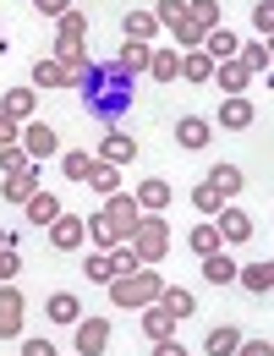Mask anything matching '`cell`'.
Instances as JSON below:
<instances>
[{
	"mask_svg": "<svg viewBox=\"0 0 274 356\" xmlns=\"http://www.w3.org/2000/svg\"><path fill=\"white\" fill-rule=\"evenodd\" d=\"M132 83L137 77H127L115 60H93L88 72L77 77V88L72 93H83V104H88V115H99V121H121L127 110H132Z\"/></svg>",
	"mask_w": 274,
	"mask_h": 356,
	"instance_id": "obj_1",
	"label": "cell"
},
{
	"mask_svg": "<svg viewBox=\"0 0 274 356\" xmlns=\"http://www.w3.org/2000/svg\"><path fill=\"white\" fill-rule=\"evenodd\" d=\"M104 291H110V302H115V307L143 312V307H154V302H159L165 280H159V268H137V274H115Z\"/></svg>",
	"mask_w": 274,
	"mask_h": 356,
	"instance_id": "obj_2",
	"label": "cell"
},
{
	"mask_svg": "<svg viewBox=\"0 0 274 356\" xmlns=\"http://www.w3.org/2000/svg\"><path fill=\"white\" fill-rule=\"evenodd\" d=\"M132 252L154 268L165 252H170V220H165V214H143V220H137V230H132Z\"/></svg>",
	"mask_w": 274,
	"mask_h": 356,
	"instance_id": "obj_3",
	"label": "cell"
},
{
	"mask_svg": "<svg viewBox=\"0 0 274 356\" xmlns=\"http://www.w3.org/2000/svg\"><path fill=\"white\" fill-rule=\"evenodd\" d=\"M104 220H110V230L121 236V241H132V230H137V220H143V209H137V197L121 186V192H110L104 197V209H99Z\"/></svg>",
	"mask_w": 274,
	"mask_h": 356,
	"instance_id": "obj_4",
	"label": "cell"
},
{
	"mask_svg": "<svg viewBox=\"0 0 274 356\" xmlns=\"http://www.w3.org/2000/svg\"><path fill=\"white\" fill-rule=\"evenodd\" d=\"M72 346H77V356H104L110 351V318H77Z\"/></svg>",
	"mask_w": 274,
	"mask_h": 356,
	"instance_id": "obj_5",
	"label": "cell"
},
{
	"mask_svg": "<svg viewBox=\"0 0 274 356\" xmlns=\"http://www.w3.org/2000/svg\"><path fill=\"white\" fill-rule=\"evenodd\" d=\"M83 241H88V214L61 209V220L49 225V247H55V252H77Z\"/></svg>",
	"mask_w": 274,
	"mask_h": 356,
	"instance_id": "obj_6",
	"label": "cell"
},
{
	"mask_svg": "<svg viewBox=\"0 0 274 356\" xmlns=\"http://www.w3.org/2000/svg\"><path fill=\"white\" fill-rule=\"evenodd\" d=\"M22 148H28V159H33V165H45V159L61 154V137H55L49 121H22Z\"/></svg>",
	"mask_w": 274,
	"mask_h": 356,
	"instance_id": "obj_7",
	"label": "cell"
},
{
	"mask_svg": "<svg viewBox=\"0 0 274 356\" xmlns=\"http://www.w3.org/2000/svg\"><path fill=\"white\" fill-rule=\"evenodd\" d=\"M22 318H28V302L17 285H0V340H22Z\"/></svg>",
	"mask_w": 274,
	"mask_h": 356,
	"instance_id": "obj_8",
	"label": "cell"
},
{
	"mask_svg": "<svg viewBox=\"0 0 274 356\" xmlns=\"http://www.w3.org/2000/svg\"><path fill=\"white\" fill-rule=\"evenodd\" d=\"M252 121H258V104H252L247 93H225V99H220V127H225V132H247Z\"/></svg>",
	"mask_w": 274,
	"mask_h": 356,
	"instance_id": "obj_9",
	"label": "cell"
},
{
	"mask_svg": "<svg viewBox=\"0 0 274 356\" xmlns=\"http://www.w3.org/2000/svg\"><path fill=\"white\" fill-rule=\"evenodd\" d=\"M132 197H137V209H143V214H165V209H170V197H176V186L154 176V181H137Z\"/></svg>",
	"mask_w": 274,
	"mask_h": 356,
	"instance_id": "obj_10",
	"label": "cell"
},
{
	"mask_svg": "<svg viewBox=\"0 0 274 356\" xmlns=\"http://www.w3.org/2000/svg\"><path fill=\"white\" fill-rule=\"evenodd\" d=\"M214 225H220V236H225L230 247L252 241V214H247V209H236V203H225V209L214 214Z\"/></svg>",
	"mask_w": 274,
	"mask_h": 356,
	"instance_id": "obj_11",
	"label": "cell"
},
{
	"mask_svg": "<svg viewBox=\"0 0 274 356\" xmlns=\"http://www.w3.org/2000/svg\"><path fill=\"white\" fill-rule=\"evenodd\" d=\"M0 115H11V121H39V88H6L0 93Z\"/></svg>",
	"mask_w": 274,
	"mask_h": 356,
	"instance_id": "obj_12",
	"label": "cell"
},
{
	"mask_svg": "<svg viewBox=\"0 0 274 356\" xmlns=\"http://www.w3.org/2000/svg\"><path fill=\"white\" fill-rule=\"evenodd\" d=\"M39 176H45V165H28V170L6 176V181H0V197H6V203H28V197H33L39 186H45Z\"/></svg>",
	"mask_w": 274,
	"mask_h": 356,
	"instance_id": "obj_13",
	"label": "cell"
},
{
	"mask_svg": "<svg viewBox=\"0 0 274 356\" xmlns=\"http://www.w3.org/2000/svg\"><path fill=\"white\" fill-rule=\"evenodd\" d=\"M28 88H55V93H66V88H72V72H66L55 55H39V60H33V83H28Z\"/></svg>",
	"mask_w": 274,
	"mask_h": 356,
	"instance_id": "obj_14",
	"label": "cell"
},
{
	"mask_svg": "<svg viewBox=\"0 0 274 356\" xmlns=\"http://www.w3.org/2000/svg\"><path fill=\"white\" fill-rule=\"evenodd\" d=\"M209 137H214V121H209V115H182V121H176V143L192 148V154H198Z\"/></svg>",
	"mask_w": 274,
	"mask_h": 356,
	"instance_id": "obj_15",
	"label": "cell"
},
{
	"mask_svg": "<svg viewBox=\"0 0 274 356\" xmlns=\"http://www.w3.org/2000/svg\"><path fill=\"white\" fill-rule=\"evenodd\" d=\"M93 159H104V165H132L137 159V137H121V132L99 137V154H93Z\"/></svg>",
	"mask_w": 274,
	"mask_h": 356,
	"instance_id": "obj_16",
	"label": "cell"
},
{
	"mask_svg": "<svg viewBox=\"0 0 274 356\" xmlns=\"http://www.w3.org/2000/svg\"><path fill=\"white\" fill-rule=\"evenodd\" d=\"M22 209H28V225H45V230L61 220V197H55V192H45V186H39V192H33Z\"/></svg>",
	"mask_w": 274,
	"mask_h": 356,
	"instance_id": "obj_17",
	"label": "cell"
},
{
	"mask_svg": "<svg viewBox=\"0 0 274 356\" xmlns=\"http://www.w3.org/2000/svg\"><path fill=\"white\" fill-rule=\"evenodd\" d=\"M236 49H241V39H236L230 28H209V33H203V55H209L214 66H220V60H236Z\"/></svg>",
	"mask_w": 274,
	"mask_h": 356,
	"instance_id": "obj_18",
	"label": "cell"
},
{
	"mask_svg": "<svg viewBox=\"0 0 274 356\" xmlns=\"http://www.w3.org/2000/svg\"><path fill=\"white\" fill-rule=\"evenodd\" d=\"M45 312H49V323H61V329H72V323L83 318V302H77L72 291H55V296L45 302Z\"/></svg>",
	"mask_w": 274,
	"mask_h": 356,
	"instance_id": "obj_19",
	"label": "cell"
},
{
	"mask_svg": "<svg viewBox=\"0 0 274 356\" xmlns=\"http://www.w3.org/2000/svg\"><path fill=\"white\" fill-rule=\"evenodd\" d=\"M83 186H93L99 197H110V192H121L127 181H121V165H104V159H93V165H88V181H83Z\"/></svg>",
	"mask_w": 274,
	"mask_h": 356,
	"instance_id": "obj_20",
	"label": "cell"
},
{
	"mask_svg": "<svg viewBox=\"0 0 274 356\" xmlns=\"http://www.w3.org/2000/svg\"><path fill=\"white\" fill-rule=\"evenodd\" d=\"M159 307L182 323V318H192V312H198V296H192L186 285H165V291H159Z\"/></svg>",
	"mask_w": 274,
	"mask_h": 356,
	"instance_id": "obj_21",
	"label": "cell"
},
{
	"mask_svg": "<svg viewBox=\"0 0 274 356\" xmlns=\"http://www.w3.org/2000/svg\"><path fill=\"white\" fill-rule=\"evenodd\" d=\"M148 55H154V44H137V39H127V44L115 49V66H121L127 77H143V72H148Z\"/></svg>",
	"mask_w": 274,
	"mask_h": 356,
	"instance_id": "obj_22",
	"label": "cell"
},
{
	"mask_svg": "<svg viewBox=\"0 0 274 356\" xmlns=\"http://www.w3.org/2000/svg\"><path fill=\"white\" fill-rule=\"evenodd\" d=\"M236 268H241V264L220 247V252H209V258H203V280H209V285H236Z\"/></svg>",
	"mask_w": 274,
	"mask_h": 356,
	"instance_id": "obj_23",
	"label": "cell"
},
{
	"mask_svg": "<svg viewBox=\"0 0 274 356\" xmlns=\"http://www.w3.org/2000/svg\"><path fill=\"white\" fill-rule=\"evenodd\" d=\"M148 77L154 83H176L182 77V49H154L148 55Z\"/></svg>",
	"mask_w": 274,
	"mask_h": 356,
	"instance_id": "obj_24",
	"label": "cell"
},
{
	"mask_svg": "<svg viewBox=\"0 0 274 356\" xmlns=\"http://www.w3.org/2000/svg\"><path fill=\"white\" fill-rule=\"evenodd\" d=\"M214 83H220V93H247L252 72H247L241 60H220V66H214Z\"/></svg>",
	"mask_w": 274,
	"mask_h": 356,
	"instance_id": "obj_25",
	"label": "cell"
},
{
	"mask_svg": "<svg viewBox=\"0 0 274 356\" xmlns=\"http://www.w3.org/2000/svg\"><path fill=\"white\" fill-rule=\"evenodd\" d=\"M121 33H127V39H137V44H154V33H159V17H154V11H127Z\"/></svg>",
	"mask_w": 274,
	"mask_h": 356,
	"instance_id": "obj_26",
	"label": "cell"
},
{
	"mask_svg": "<svg viewBox=\"0 0 274 356\" xmlns=\"http://www.w3.org/2000/svg\"><path fill=\"white\" fill-rule=\"evenodd\" d=\"M182 83H214V60L203 49H182Z\"/></svg>",
	"mask_w": 274,
	"mask_h": 356,
	"instance_id": "obj_27",
	"label": "cell"
},
{
	"mask_svg": "<svg viewBox=\"0 0 274 356\" xmlns=\"http://www.w3.org/2000/svg\"><path fill=\"white\" fill-rule=\"evenodd\" d=\"M203 181H209V186H214V192H220L225 203H230V197H236V192H241V186H247V176H241L236 165H214V170H209V176H203Z\"/></svg>",
	"mask_w": 274,
	"mask_h": 356,
	"instance_id": "obj_28",
	"label": "cell"
},
{
	"mask_svg": "<svg viewBox=\"0 0 274 356\" xmlns=\"http://www.w3.org/2000/svg\"><path fill=\"white\" fill-rule=\"evenodd\" d=\"M236 346H241V329H236V323L209 329V340H203V351H209V356H236Z\"/></svg>",
	"mask_w": 274,
	"mask_h": 356,
	"instance_id": "obj_29",
	"label": "cell"
},
{
	"mask_svg": "<svg viewBox=\"0 0 274 356\" xmlns=\"http://www.w3.org/2000/svg\"><path fill=\"white\" fill-rule=\"evenodd\" d=\"M143 334H148V340H170V334H176V318L154 302V307H143Z\"/></svg>",
	"mask_w": 274,
	"mask_h": 356,
	"instance_id": "obj_30",
	"label": "cell"
},
{
	"mask_svg": "<svg viewBox=\"0 0 274 356\" xmlns=\"http://www.w3.org/2000/svg\"><path fill=\"white\" fill-rule=\"evenodd\" d=\"M225 247V236H220V225L209 220V225H192V252L198 258H209V252H220Z\"/></svg>",
	"mask_w": 274,
	"mask_h": 356,
	"instance_id": "obj_31",
	"label": "cell"
},
{
	"mask_svg": "<svg viewBox=\"0 0 274 356\" xmlns=\"http://www.w3.org/2000/svg\"><path fill=\"white\" fill-rule=\"evenodd\" d=\"M165 33H170V39H176V44L182 49H203V28H198V22H192V17H176V22H170V28H165Z\"/></svg>",
	"mask_w": 274,
	"mask_h": 356,
	"instance_id": "obj_32",
	"label": "cell"
},
{
	"mask_svg": "<svg viewBox=\"0 0 274 356\" xmlns=\"http://www.w3.org/2000/svg\"><path fill=\"white\" fill-rule=\"evenodd\" d=\"M236 60H241L252 77H264V66H269V44H264V39H247V44L236 49Z\"/></svg>",
	"mask_w": 274,
	"mask_h": 356,
	"instance_id": "obj_33",
	"label": "cell"
},
{
	"mask_svg": "<svg viewBox=\"0 0 274 356\" xmlns=\"http://www.w3.org/2000/svg\"><path fill=\"white\" fill-rule=\"evenodd\" d=\"M236 285L252 291V296H264V291H269V264H241L236 268Z\"/></svg>",
	"mask_w": 274,
	"mask_h": 356,
	"instance_id": "obj_34",
	"label": "cell"
},
{
	"mask_svg": "<svg viewBox=\"0 0 274 356\" xmlns=\"http://www.w3.org/2000/svg\"><path fill=\"white\" fill-rule=\"evenodd\" d=\"M186 17H192L203 33H209V28H225V22H220V0H186Z\"/></svg>",
	"mask_w": 274,
	"mask_h": 356,
	"instance_id": "obj_35",
	"label": "cell"
},
{
	"mask_svg": "<svg viewBox=\"0 0 274 356\" xmlns=\"http://www.w3.org/2000/svg\"><path fill=\"white\" fill-rule=\"evenodd\" d=\"M192 209H198V214H209V220H214V214H220V209H225V197H220V192H214V186H209V181H198V186H192Z\"/></svg>",
	"mask_w": 274,
	"mask_h": 356,
	"instance_id": "obj_36",
	"label": "cell"
},
{
	"mask_svg": "<svg viewBox=\"0 0 274 356\" xmlns=\"http://www.w3.org/2000/svg\"><path fill=\"white\" fill-rule=\"evenodd\" d=\"M88 241L99 247V252H110V247H121V236L110 230V220H104V214H88Z\"/></svg>",
	"mask_w": 274,
	"mask_h": 356,
	"instance_id": "obj_37",
	"label": "cell"
},
{
	"mask_svg": "<svg viewBox=\"0 0 274 356\" xmlns=\"http://www.w3.org/2000/svg\"><path fill=\"white\" fill-rule=\"evenodd\" d=\"M88 165H93V154H83V148L61 154V176H66V181H88Z\"/></svg>",
	"mask_w": 274,
	"mask_h": 356,
	"instance_id": "obj_38",
	"label": "cell"
},
{
	"mask_svg": "<svg viewBox=\"0 0 274 356\" xmlns=\"http://www.w3.org/2000/svg\"><path fill=\"white\" fill-rule=\"evenodd\" d=\"M83 274H88L93 285H110V280H115V268H110V252H88V258H83Z\"/></svg>",
	"mask_w": 274,
	"mask_h": 356,
	"instance_id": "obj_39",
	"label": "cell"
},
{
	"mask_svg": "<svg viewBox=\"0 0 274 356\" xmlns=\"http://www.w3.org/2000/svg\"><path fill=\"white\" fill-rule=\"evenodd\" d=\"M110 268L115 274H137V268H148V264L132 252V241H121V247H110Z\"/></svg>",
	"mask_w": 274,
	"mask_h": 356,
	"instance_id": "obj_40",
	"label": "cell"
},
{
	"mask_svg": "<svg viewBox=\"0 0 274 356\" xmlns=\"http://www.w3.org/2000/svg\"><path fill=\"white\" fill-rule=\"evenodd\" d=\"M33 159H28V148L22 143H11V148H0V176H17V170H28Z\"/></svg>",
	"mask_w": 274,
	"mask_h": 356,
	"instance_id": "obj_41",
	"label": "cell"
},
{
	"mask_svg": "<svg viewBox=\"0 0 274 356\" xmlns=\"http://www.w3.org/2000/svg\"><path fill=\"white\" fill-rule=\"evenodd\" d=\"M252 28H258V39L274 33V0H258V6H252Z\"/></svg>",
	"mask_w": 274,
	"mask_h": 356,
	"instance_id": "obj_42",
	"label": "cell"
},
{
	"mask_svg": "<svg viewBox=\"0 0 274 356\" xmlns=\"http://www.w3.org/2000/svg\"><path fill=\"white\" fill-rule=\"evenodd\" d=\"M17 247H0V285H11V280H17Z\"/></svg>",
	"mask_w": 274,
	"mask_h": 356,
	"instance_id": "obj_43",
	"label": "cell"
},
{
	"mask_svg": "<svg viewBox=\"0 0 274 356\" xmlns=\"http://www.w3.org/2000/svg\"><path fill=\"white\" fill-rule=\"evenodd\" d=\"M11 143H22V121L0 115V148H11Z\"/></svg>",
	"mask_w": 274,
	"mask_h": 356,
	"instance_id": "obj_44",
	"label": "cell"
},
{
	"mask_svg": "<svg viewBox=\"0 0 274 356\" xmlns=\"http://www.w3.org/2000/svg\"><path fill=\"white\" fill-rule=\"evenodd\" d=\"M33 6H39V17H55V22L72 11V0H33Z\"/></svg>",
	"mask_w": 274,
	"mask_h": 356,
	"instance_id": "obj_45",
	"label": "cell"
},
{
	"mask_svg": "<svg viewBox=\"0 0 274 356\" xmlns=\"http://www.w3.org/2000/svg\"><path fill=\"white\" fill-rule=\"evenodd\" d=\"M236 356H274V346H269V340H241Z\"/></svg>",
	"mask_w": 274,
	"mask_h": 356,
	"instance_id": "obj_46",
	"label": "cell"
},
{
	"mask_svg": "<svg viewBox=\"0 0 274 356\" xmlns=\"http://www.w3.org/2000/svg\"><path fill=\"white\" fill-rule=\"evenodd\" d=\"M154 356H192L182 346V340H176V334H170V340H154Z\"/></svg>",
	"mask_w": 274,
	"mask_h": 356,
	"instance_id": "obj_47",
	"label": "cell"
},
{
	"mask_svg": "<svg viewBox=\"0 0 274 356\" xmlns=\"http://www.w3.org/2000/svg\"><path fill=\"white\" fill-rule=\"evenodd\" d=\"M22 356H61L49 340H22Z\"/></svg>",
	"mask_w": 274,
	"mask_h": 356,
	"instance_id": "obj_48",
	"label": "cell"
},
{
	"mask_svg": "<svg viewBox=\"0 0 274 356\" xmlns=\"http://www.w3.org/2000/svg\"><path fill=\"white\" fill-rule=\"evenodd\" d=\"M0 247H17V230H0Z\"/></svg>",
	"mask_w": 274,
	"mask_h": 356,
	"instance_id": "obj_49",
	"label": "cell"
},
{
	"mask_svg": "<svg viewBox=\"0 0 274 356\" xmlns=\"http://www.w3.org/2000/svg\"><path fill=\"white\" fill-rule=\"evenodd\" d=\"M264 44H269V60H274V33H269V39H264Z\"/></svg>",
	"mask_w": 274,
	"mask_h": 356,
	"instance_id": "obj_50",
	"label": "cell"
},
{
	"mask_svg": "<svg viewBox=\"0 0 274 356\" xmlns=\"http://www.w3.org/2000/svg\"><path fill=\"white\" fill-rule=\"evenodd\" d=\"M269 291H274V258H269Z\"/></svg>",
	"mask_w": 274,
	"mask_h": 356,
	"instance_id": "obj_51",
	"label": "cell"
}]
</instances>
